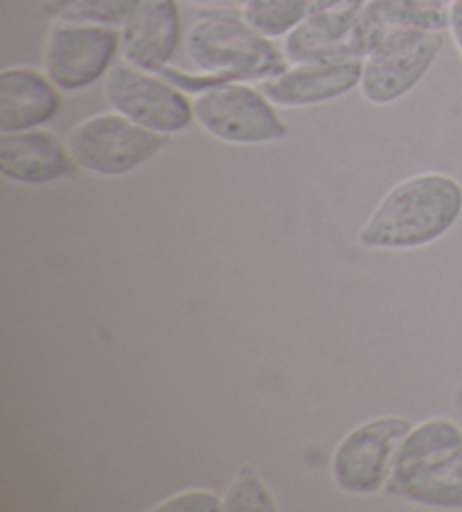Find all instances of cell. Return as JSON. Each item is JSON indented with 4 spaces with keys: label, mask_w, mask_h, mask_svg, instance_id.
Wrapping results in <instances>:
<instances>
[{
    "label": "cell",
    "mask_w": 462,
    "mask_h": 512,
    "mask_svg": "<svg viewBox=\"0 0 462 512\" xmlns=\"http://www.w3.org/2000/svg\"><path fill=\"white\" fill-rule=\"evenodd\" d=\"M183 41L179 0H136L120 28V57L161 73L179 55Z\"/></svg>",
    "instance_id": "cell-9"
},
{
    "label": "cell",
    "mask_w": 462,
    "mask_h": 512,
    "mask_svg": "<svg viewBox=\"0 0 462 512\" xmlns=\"http://www.w3.org/2000/svg\"><path fill=\"white\" fill-rule=\"evenodd\" d=\"M244 3H246V0H235V5H237V7H242Z\"/></svg>",
    "instance_id": "cell-23"
},
{
    "label": "cell",
    "mask_w": 462,
    "mask_h": 512,
    "mask_svg": "<svg viewBox=\"0 0 462 512\" xmlns=\"http://www.w3.org/2000/svg\"><path fill=\"white\" fill-rule=\"evenodd\" d=\"M194 122L208 136L228 145H266L289 136L287 122L260 86L228 82L192 100Z\"/></svg>",
    "instance_id": "cell-3"
},
{
    "label": "cell",
    "mask_w": 462,
    "mask_h": 512,
    "mask_svg": "<svg viewBox=\"0 0 462 512\" xmlns=\"http://www.w3.org/2000/svg\"><path fill=\"white\" fill-rule=\"evenodd\" d=\"M449 0H366L361 7L354 48L363 59L370 48L393 30L447 32Z\"/></svg>",
    "instance_id": "cell-15"
},
{
    "label": "cell",
    "mask_w": 462,
    "mask_h": 512,
    "mask_svg": "<svg viewBox=\"0 0 462 512\" xmlns=\"http://www.w3.org/2000/svg\"><path fill=\"white\" fill-rule=\"evenodd\" d=\"M384 492L415 506L462 510V445L440 449L406 470L390 474Z\"/></svg>",
    "instance_id": "cell-12"
},
{
    "label": "cell",
    "mask_w": 462,
    "mask_h": 512,
    "mask_svg": "<svg viewBox=\"0 0 462 512\" xmlns=\"http://www.w3.org/2000/svg\"><path fill=\"white\" fill-rule=\"evenodd\" d=\"M447 32L462 57V0H449V25Z\"/></svg>",
    "instance_id": "cell-20"
},
{
    "label": "cell",
    "mask_w": 462,
    "mask_h": 512,
    "mask_svg": "<svg viewBox=\"0 0 462 512\" xmlns=\"http://www.w3.org/2000/svg\"><path fill=\"white\" fill-rule=\"evenodd\" d=\"M314 0H246V21L269 39H284L312 14Z\"/></svg>",
    "instance_id": "cell-17"
},
{
    "label": "cell",
    "mask_w": 462,
    "mask_h": 512,
    "mask_svg": "<svg viewBox=\"0 0 462 512\" xmlns=\"http://www.w3.org/2000/svg\"><path fill=\"white\" fill-rule=\"evenodd\" d=\"M221 510L226 512H278V499L251 465H242L221 494Z\"/></svg>",
    "instance_id": "cell-18"
},
{
    "label": "cell",
    "mask_w": 462,
    "mask_h": 512,
    "mask_svg": "<svg viewBox=\"0 0 462 512\" xmlns=\"http://www.w3.org/2000/svg\"><path fill=\"white\" fill-rule=\"evenodd\" d=\"M120 59V30L106 25L50 21L41 68L61 93L86 91Z\"/></svg>",
    "instance_id": "cell-7"
},
{
    "label": "cell",
    "mask_w": 462,
    "mask_h": 512,
    "mask_svg": "<svg viewBox=\"0 0 462 512\" xmlns=\"http://www.w3.org/2000/svg\"><path fill=\"white\" fill-rule=\"evenodd\" d=\"M136 0H43L41 14L48 21L122 28Z\"/></svg>",
    "instance_id": "cell-16"
},
{
    "label": "cell",
    "mask_w": 462,
    "mask_h": 512,
    "mask_svg": "<svg viewBox=\"0 0 462 512\" xmlns=\"http://www.w3.org/2000/svg\"><path fill=\"white\" fill-rule=\"evenodd\" d=\"M61 104V91L43 68L10 66L0 73V134L48 125Z\"/></svg>",
    "instance_id": "cell-13"
},
{
    "label": "cell",
    "mask_w": 462,
    "mask_h": 512,
    "mask_svg": "<svg viewBox=\"0 0 462 512\" xmlns=\"http://www.w3.org/2000/svg\"><path fill=\"white\" fill-rule=\"evenodd\" d=\"M170 136L124 118L118 111H104L70 129L66 145L79 170L97 176H124L151 161Z\"/></svg>",
    "instance_id": "cell-4"
},
{
    "label": "cell",
    "mask_w": 462,
    "mask_h": 512,
    "mask_svg": "<svg viewBox=\"0 0 462 512\" xmlns=\"http://www.w3.org/2000/svg\"><path fill=\"white\" fill-rule=\"evenodd\" d=\"M221 510V497L212 490H183L165 501L156 503L151 512H217Z\"/></svg>",
    "instance_id": "cell-19"
},
{
    "label": "cell",
    "mask_w": 462,
    "mask_h": 512,
    "mask_svg": "<svg viewBox=\"0 0 462 512\" xmlns=\"http://www.w3.org/2000/svg\"><path fill=\"white\" fill-rule=\"evenodd\" d=\"M444 46L442 32L393 30L363 57L359 91L375 107L402 100L422 82Z\"/></svg>",
    "instance_id": "cell-5"
},
{
    "label": "cell",
    "mask_w": 462,
    "mask_h": 512,
    "mask_svg": "<svg viewBox=\"0 0 462 512\" xmlns=\"http://www.w3.org/2000/svg\"><path fill=\"white\" fill-rule=\"evenodd\" d=\"M363 59L312 61V64H289L282 73L260 82L275 107L305 109L318 107L348 95L361 82Z\"/></svg>",
    "instance_id": "cell-10"
},
{
    "label": "cell",
    "mask_w": 462,
    "mask_h": 512,
    "mask_svg": "<svg viewBox=\"0 0 462 512\" xmlns=\"http://www.w3.org/2000/svg\"><path fill=\"white\" fill-rule=\"evenodd\" d=\"M183 52L194 70L221 82H251L282 73L284 50L246 21L242 10H206L185 32Z\"/></svg>",
    "instance_id": "cell-2"
},
{
    "label": "cell",
    "mask_w": 462,
    "mask_h": 512,
    "mask_svg": "<svg viewBox=\"0 0 462 512\" xmlns=\"http://www.w3.org/2000/svg\"><path fill=\"white\" fill-rule=\"evenodd\" d=\"M104 100L124 118L163 136L181 134L194 122L188 93L165 75L133 66L122 57L104 77Z\"/></svg>",
    "instance_id": "cell-6"
},
{
    "label": "cell",
    "mask_w": 462,
    "mask_h": 512,
    "mask_svg": "<svg viewBox=\"0 0 462 512\" xmlns=\"http://www.w3.org/2000/svg\"><path fill=\"white\" fill-rule=\"evenodd\" d=\"M361 7L363 3H350L309 14L296 30L284 37L282 50L289 64L361 59L354 48V28Z\"/></svg>",
    "instance_id": "cell-14"
},
{
    "label": "cell",
    "mask_w": 462,
    "mask_h": 512,
    "mask_svg": "<svg viewBox=\"0 0 462 512\" xmlns=\"http://www.w3.org/2000/svg\"><path fill=\"white\" fill-rule=\"evenodd\" d=\"M79 170L66 143L48 129H25L0 134V172L7 181L43 185Z\"/></svg>",
    "instance_id": "cell-11"
},
{
    "label": "cell",
    "mask_w": 462,
    "mask_h": 512,
    "mask_svg": "<svg viewBox=\"0 0 462 512\" xmlns=\"http://www.w3.org/2000/svg\"><path fill=\"white\" fill-rule=\"evenodd\" d=\"M188 3H194V5H212V3H217V0H188Z\"/></svg>",
    "instance_id": "cell-22"
},
{
    "label": "cell",
    "mask_w": 462,
    "mask_h": 512,
    "mask_svg": "<svg viewBox=\"0 0 462 512\" xmlns=\"http://www.w3.org/2000/svg\"><path fill=\"white\" fill-rule=\"evenodd\" d=\"M462 215V185L449 174L408 176L386 192L359 231L370 251L422 249L447 235Z\"/></svg>",
    "instance_id": "cell-1"
},
{
    "label": "cell",
    "mask_w": 462,
    "mask_h": 512,
    "mask_svg": "<svg viewBox=\"0 0 462 512\" xmlns=\"http://www.w3.org/2000/svg\"><path fill=\"white\" fill-rule=\"evenodd\" d=\"M413 425L406 418L379 416L361 422L336 445L330 472L336 488L345 494H375L386 488L395 456Z\"/></svg>",
    "instance_id": "cell-8"
},
{
    "label": "cell",
    "mask_w": 462,
    "mask_h": 512,
    "mask_svg": "<svg viewBox=\"0 0 462 512\" xmlns=\"http://www.w3.org/2000/svg\"><path fill=\"white\" fill-rule=\"evenodd\" d=\"M350 3H366V0H314L312 12H323V10H334V7H343Z\"/></svg>",
    "instance_id": "cell-21"
}]
</instances>
